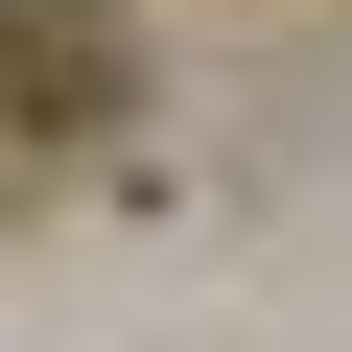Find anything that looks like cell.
<instances>
[{
    "label": "cell",
    "mask_w": 352,
    "mask_h": 352,
    "mask_svg": "<svg viewBox=\"0 0 352 352\" xmlns=\"http://www.w3.org/2000/svg\"><path fill=\"white\" fill-rule=\"evenodd\" d=\"M118 118H141L118 0H0V141H118Z\"/></svg>",
    "instance_id": "cell-1"
}]
</instances>
